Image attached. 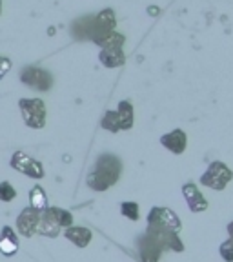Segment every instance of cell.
Instances as JSON below:
<instances>
[{
    "mask_svg": "<svg viewBox=\"0 0 233 262\" xmlns=\"http://www.w3.org/2000/svg\"><path fill=\"white\" fill-rule=\"evenodd\" d=\"M120 169H122L120 160L115 155L106 153V155H102L97 160V166H95V169L90 173V177L86 180L88 186L91 189H95V191H106L111 186L117 184V180L120 177Z\"/></svg>",
    "mask_w": 233,
    "mask_h": 262,
    "instance_id": "1",
    "label": "cell"
},
{
    "mask_svg": "<svg viewBox=\"0 0 233 262\" xmlns=\"http://www.w3.org/2000/svg\"><path fill=\"white\" fill-rule=\"evenodd\" d=\"M82 24H86V31L82 33L78 38H91L93 42H97L98 46H102L108 38L113 35L115 29V16L111 9L98 13L93 18H80Z\"/></svg>",
    "mask_w": 233,
    "mask_h": 262,
    "instance_id": "2",
    "label": "cell"
},
{
    "mask_svg": "<svg viewBox=\"0 0 233 262\" xmlns=\"http://www.w3.org/2000/svg\"><path fill=\"white\" fill-rule=\"evenodd\" d=\"M231 179H233L231 169L224 162H221V160H215V162L209 164L208 169L204 171V175L201 177V184L209 189H215V191H222L231 182Z\"/></svg>",
    "mask_w": 233,
    "mask_h": 262,
    "instance_id": "3",
    "label": "cell"
},
{
    "mask_svg": "<svg viewBox=\"0 0 233 262\" xmlns=\"http://www.w3.org/2000/svg\"><path fill=\"white\" fill-rule=\"evenodd\" d=\"M20 111L26 126L33 129H42L46 126V106L40 98H20Z\"/></svg>",
    "mask_w": 233,
    "mask_h": 262,
    "instance_id": "4",
    "label": "cell"
},
{
    "mask_svg": "<svg viewBox=\"0 0 233 262\" xmlns=\"http://www.w3.org/2000/svg\"><path fill=\"white\" fill-rule=\"evenodd\" d=\"M122 44H124V37L119 35V33H113L106 42H104L100 48V62H102L106 68H119L126 62V57H124L122 51Z\"/></svg>",
    "mask_w": 233,
    "mask_h": 262,
    "instance_id": "5",
    "label": "cell"
},
{
    "mask_svg": "<svg viewBox=\"0 0 233 262\" xmlns=\"http://www.w3.org/2000/svg\"><path fill=\"white\" fill-rule=\"evenodd\" d=\"M147 226H162V228H168L179 233L180 228H182V222L177 217L175 211H172L170 208H159L157 206L147 215Z\"/></svg>",
    "mask_w": 233,
    "mask_h": 262,
    "instance_id": "6",
    "label": "cell"
},
{
    "mask_svg": "<svg viewBox=\"0 0 233 262\" xmlns=\"http://www.w3.org/2000/svg\"><path fill=\"white\" fill-rule=\"evenodd\" d=\"M146 233L153 235V237L160 242V246H162L164 250H172V251H177V253L184 251V244H182V241H180L177 231L162 228V226H147Z\"/></svg>",
    "mask_w": 233,
    "mask_h": 262,
    "instance_id": "7",
    "label": "cell"
},
{
    "mask_svg": "<svg viewBox=\"0 0 233 262\" xmlns=\"http://www.w3.org/2000/svg\"><path fill=\"white\" fill-rule=\"evenodd\" d=\"M20 80L24 82L26 86L37 91H48L49 88L53 86V77L46 70H40V68H26V70H22Z\"/></svg>",
    "mask_w": 233,
    "mask_h": 262,
    "instance_id": "8",
    "label": "cell"
},
{
    "mask_svg": "<svg viewBox=\"0 0 233 262\" xmlns=\"http://www.w3.org/2000/svg\"><path fill=\"white\" fill-rule=\"evenodd\" d=\"M11 168H15L16 171L24 173V175L31 177V179H42L44 177V168L38 160L31 159L26 153L16 151L15 155L11 157Z\"/></svg>",
    "mask_w": 233,
    "mask_h": 262,
    "instance_id": "9",
    "label": "cell"
},
{
    "mask_svg": "<svg viewBox=\"0 0 233 262\" xmlns=\"http://www.w3.org/2000/svg\"><path fill=\"white\" fill-rule=\"evenodd\" d=\"M137 244H139V253H140V260L142 262H159L160 260V255H162L164 248L160 246V242L157 241L153 235H150V233L140 235Z\"/></svg>",
    "mask_w": 233,
    "mask_h": 262,
    "instance_id": "10",
    "label": "cell"
},
{
    "mask_svg": "<svg viewBox=\"0 0 233 262\" xmlns=\"http://www.w3.org/2000/svg\"><path fill=\"white\" fill-rule=\"evenodd\" d=\"M38 221H40V211L29 208H24L16 219V228H18V233L24 235V237H33L37 233L38 228Z\"/></svg>",
    "mask_w": 233,
    "mask_h": 262,
    "instance_id": "11",
    "label": "cell"
},
{
    "mask_svg": "<svg viewBox=\"0 0 233 262\" xmlns=\"http://www.w3.org/2000/svg\"><path fill=\"white\" fill-rule=\"evenodd\" d=\"M182 195H184L186 204H188V208L192 213H202L208 209V201H206V196L202 195V191L197 188L193 182H188V184L182 186Z\"/></svg>",
    "mask_w": 233,
    "mask_h": 262,
    "instance_id": "12",
    "label": "cell"
},
{
    "mask_svg": "<svg viewBox=\"0 0 233 262\" xmlns=\"http://www.w3.org/2000/svg\"><path fill=\"white\" fill-rule=\"evenodd\" d=\"M160 144H162L166 149H170L172 153H175V155H180V153H184V149H186L188 137H186V133L182 129H173V131H170L168 135L160 137Z\"/></svg>",
    "mask_w": 233,
    "mask_h": 262,
    "instance_id": "13",
    "label": "cell"
},
{
    "mask_svg": "<svg viewBox=\"0 0 233 262\" xmlns=\"http://www.w3.org/2000/svg\"><path fill=\"white\" fill-rule=\"evenodd\" d=\"M18 251V237L13 231V228L4 226L2 233H0V253H4L6 257H11Z\"/></svg>",
    "mask_w": 233,
    "mask_h": 262,
    "instance_id": "14",
    "label": "cell"
},
{
    "mask_svg": "<svg viewBox=\"0 0 233 262\" xmlns=\"http://www.w3.org/2000/svg\"><path fill=\"white\" fill-rule=\"evenodd\" d=\"M64 235H66V238L70 242H73L77 248H86L91 242V238H93L91 229L82 228V226H71V228L66 229Z\"/></svg>",
    "mask_w": 233,
    "mask_h": 262,
    "instance_id": "15",
    "label": "cell"
},
{
    "mask_svg": "<svg viewBox=\"0 0 233 262\" xmlns=\"http://www.w3.org/2000/svg\"><path fill=\"white\" fill-rule=\"evenodd\" d=\"M37 233L44 235V237H49V238H55L62 233V228L57 224L51 215L48 211H42L40 213V221H38V228H37Z\"/></svg>",
    "mask_w": 233,
    "mask_h": 262,
    "instance_id": "16",
    "label": "cell"
},
{
    "mask_svg": "<svg viewBox=\"0 0 233 262\" xmlns=\"http://www.w3.org/2000/svg\"><path fill=\"white\" fill-rule=\"evenodd\" d=\"M117 113H119L120 129H131V126H133V106L130 100H122L119 104Z\"/></svg>",
    "mask_w": 233,
    "mask_h": 262,
    "instance_id": "17",
    "label": "cell"
},
{
    "mask_svg": "<svg viewBox=\"0 0 233 262\" xmlns=\"http://www.w3.org/2000/svg\"><path fill=\"white\" fill-rule=\"evenodd\" d=\"M44 211H48L51 217L57 221V224L60 226L62 229H68L73 226V215H71L68 209H62V208H46Z\"/></svg>",
    "mask_w": 233,
    "mask_h": 262,
    "instance_id": "18",
    "label": "cell"
},
{
    "mask_svg": "<svg viewBox=\"0 0 233 262\" xmlns=\"http://www.w3.org/2000/svg\"><path fill=\"white\" fill-rule=\"evenodd\" d=\"M29 201H31V208L37 209V211H44L48 206V196H46V191L40 188V186H35L29 193Z\"/></svg>",
    "mask_w": 233,
    "mask_h": 262,
    "instance_id": "19",
    "label": "cell"
},
{
    "mask_svg": "<svg viewBox=\"0 0 233 262\" xmlns=\"http://www.w3.org/2000/svg\"><path fill=\"white\" fill-rule=\"evenodd\" d=\"M100 126H102L104 129L111 131V133H117V131H120L119 113H117V111H106V115L102 117V122H100Z\"/></svg>",
    "mask_w": 233,
    "mask_h": 262,
    "instance_id": "20",
    "label": "cell"
},
{
    "mask_svg": "<svg viewBox=\"0 0 233 262\" xmlns=\"http://www.w3.org/2000/svg\"><path fill=\"white\" fill-rule=\"evenodd\" d=\"M120 213L130 221H139V204L137 202H122L120 204Z\"/></svg>",
    "mask_w": 233,
    "mask_h": 262,
    "instance_id": "21",
    "label": "cell"
},
{
    "mask_svg": "<svg viewBox=\"0 0 233 262\" xmlns=\"http://www.w3.org/2000/svg\"><path fill=\"white\" fill-rule=\"evenodd\" d=\"M15 196H16V189L9 182H0V201L11 202Z\"/></svg>",
    "mask_w": 233,
    "mask_h": 262,
    "instance_id": "22",
    "label": "cell"
},
{
    "mask_svg": "<svg viewBox=\"0 0 233 262\" xmlns=\"http://www.w3.org/2000/svg\"><path fill=\"white\" fill-rule=\"evenodd\" d=\"M219 253L226 262H233V238H228V241L222 242L221 248H219Z\"/></svg>",
    "mask_w": 233,
    "mask_h": 262,
    "instance_id": "23",
    "label": "cell"
},
{
    "mask_svg": "<svg viewBox=\"0 0 233 262\" xmlns=\"http://www.w3.org/2000/svg\"><path fill=\"white\" fill-rule=\"evenodd\" d=\"M9 70H11V60L6 57H0V78H4Z\"/></svg>",
    "mask_w": 233,
    "mask_h": 262,
    "instance_id": "24",
    "label": "cell"
},
{
    "mask_svg": "<svg viewBox=\"0 0 233 262\" xmlns=\"http://www.w3.org/2000/svg\"><path fill=\"white\" fill-rule=\"evenodd\" d=\"M228 235H229V238H233V221L228 224Z\"/></svg>",
    "mask_w": 233,
    "mask_h": 262,
    "instance_id": "25",
    "label": "cell"
},
{
    "mask_svg": "<svg viewBox=\"0 0 233 262\" xmlns=\"http://www.w3.org/2000/svg\"><path fill=\"white\" fill-rule=\"evenodd\" d=\"M0 13H2V2H0Z\"/></svg>",
    "mask_w": 233,
    "mask_h": 262,
    "instance_id": "26",
    "label": "cell"
}]
</instances>
